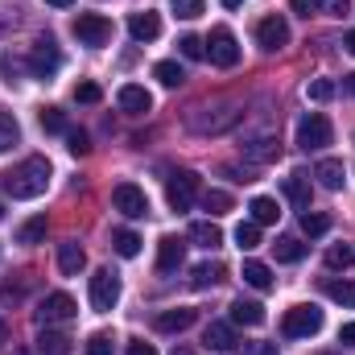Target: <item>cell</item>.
<instances>
[{
  "mask_svg": "<svg viewBox=\"0 0 355 355\" xmlns=\"http://www.w3.org/2000/svg\"><path fill=\"white\" fill-rule=\"evenodd\" d=\"M79 314V306H75V297L71 293H46L42 297V306L33 310V318H37V327H54V322H71Z\"/></svg>",
  "mask_w": 355,
  "mask_h": 355,
  "instance_id": "obj_5",
  "label": "cell"
},
{
  "mask_svg": "<svg viewBox=\"0 0 355 355\" xmlns=\"http://www.w3.org/2000/svg\"><path fill=\"white\" fill-rule=\"evenodd\" d=\"M71 29H75V37H79L83 46H91V50H99V46L112 42V21L99 17V12H79Z\"/></svg>",
  "mask_w": 355,
  "mask_h": 355,
  "instance_id": "obj_6",
  "label": "cell"
},
{
  "mask_svg": "<svg viewBox=\"0 0 355 355\" xmlns=\"http://www.w3.org/2000/svg\"><path fill=\"white\" fill-rule=\"evenodd\" d=\"M58 67H62V54H58L54 37H42V42L33 46V54H29V71H33L37 79H50Z\"/></svg>",
  "mask_w": 355,
  "mask_h": 355,
  "instance_id": "obj_11",
  "label": "cell"
},
{
  "mask_svg": "<svg viewBox=\"0 0 355 355\" xmlns=\"http://www.w3.org/2000/svg\"><path fill=\"white\" fill-rule=\"evenodd\" d=\"M232 322H236V327H261V322H265V306L236 297V302H232Z\"/></svg>",
  "mask_w": 355,
  "mask_h": 355,
  "instance_id": "obj_20",
  "label": "cell"
},
{
  "mask_svg": "<svg viewBox=\"0 0 355 355\" xmlns=\"http://www.w3.org/2000/svg\"><path fill=\"white\" fill-rule=\"evenodd\" d=\"M12 355H33V352H29V347H21V352H12ZM37 355H42V352H37Z\"/></svg>",
  "mask_w": 355,
  "mask_h": 355,
  "instance_id": "obj_55",
  "label": "cell"
},
{
  "mask_svg": "<svg viewBox=\"0 0 355 355\" xmlns=\"http://www.w3.org/2000/svg\"><path fill=\"white\" fill-rule=\"evenodd\" d=\"M17 141H21V128H17V120H12L8 112H0V153H4V149H12Z\"/></svg>",
  "mask_w": 355,
  "mask_h": 355,
  "instance_id": "obj_34",
  "label": "cell"
},
{
  "mask_svg": "<svg viewBox=\"0 0 355 355\" xmlns=\"http://www.w3.org/2000/svg\"><path fill=\"white\" fill-rule=\"evenodd\" d=\"M202 343H207L211 352H223V355L240 347V339H236V331H232L227 322H211V327H207V335H202Z\"/></svg>",
  "mask_w": 355,
  "mask_h": 355,
  "instance_id": "obj_16",
  "label": "cell"
},
{
  "mask_svg": "<svg viewBox=\"0 0 355 355\" xmlns=\"http://www.w3.org/2000/svg\"><path fill=\"white\" fill-rule=\"evenodd\" d=\"M178 46H182V54H186V58H207V46H202V37H194V33H186Z\"/></svg>",
  "mask_w": 355,
  "mask_h": 355,
  "instance_id": "obj_41",
  "label": "cell"
},
{
  "mask_svg": "<svg viewBox=\"0 0 355 355\" xmlns=\"http://www.w3.org/2000/svg\"><path fill=\"white\" fill-rule=\"evenodd\" d=\"M153 79H157L162 87H182V83H186V71L178 67L174 58H166V62H157V67H153Z\"/></svg>",
  "mask_w": 355,
  "mask_h": 355,
  "instance_id": "obj_28",
  "label": "cell"
},
{
  "mask_svg": "<svg viewBox=\"0 0 355 355\" xmlns=\"http://www.w3.org/2000/svg\"><path fill=\"white\" fill-rule=\"evenodd\" d=\"M194 194H198V174L178 170V174L166 178V198H170V207H174V211H190Z\"/></svg>",
  "mask_w": 355,
  "mask_h": 355,
  "instance_id": "obj_9",
  "label": "cell"
},
{
  "mask_svg": "<svg viewBox=\"0 0 355 355\" xmlns=\"http://www.w3.org/2000/svg\"><path fill=\"white\" fill-rule=\"evenodd\" d=\"M322 331V310L318 306H289L281 318V335L285 339H310Z\"/></svg>",
  "mask_w": 355,
  "mask_h": 355,
  "instance_id": "obj_2",
  "label": "cell"
},
{
  "mask_svg": "<svg viewBox=\"0 0 355 355\" xmlns=\"http://www.w3.org/2000/svg\"><path fill=\"white\" fill-rule=\"evenodd\" d=\"M257 42H261L265 50H285V46H289V21H285L281 12L261 17V25H257Z\"/></svg>",
  "mask_w": 355,
  "mask_h": 355,
  "instance_id": "obj_10",
  "label": "cell"
},
{
  "mask_svg": "<svg viewBox=\"0 0 355 355\" xmlns=\"http://www.w3.org/2000/svg\"><path fill=\"white\" fill-rule=\"evenodd\" d=\"M46 227H50V223H46V215H33V219H25V223H21L17 240H21V244H42V240H46Z\"/></svg>",
  "mask_w": 355,
  "mask_h": 355,
  "instance_id": "obj_30",
  "label": "cell"
},
{
  "mask_svg": "<svg viewBox=\"0 0 355 355\" xmlns=\"http://www.w3.org/2000/svg\"><path fill=\"white\" fill-rule=\"evenodd\" d=\"M67 149H71V157H87L91 153L87 132H83V128H79V132H67Z\"/></svg>",
  "mask_w": 355,
  "mask_h": 355,
  "instance_id": "obj_39",
  "label": "cell"
},
{
  "mask_svg": "<svg viewBox=\"0 0 355 355\" xmlns=\"http://www.w3.org/2000/svg\"><path fill=\"white\" fill-rule=\"evenodd\" d=\"M322 293L331 297V302H339V306H355V281H339V277H322Z\"/></svg>",
  "mask_w": 355,
  "mask_h": 355,
  "instance_id": "obj_23",
  "label": "cell"
},
{
  "mask_svg": "<svg viewBox=\"0 0 355 355\" xmlns=\"http://www.w3.org/2000/svg\"><path fill=\"white\" fill-rule=\"evenodd\" d=\"M87 355H116V347H112V335H107V331L91 335V339H87Z\"/></svg>",
  "mask_w": 355,
  "mask_h": 355,
  "instance_id": "obj_40",
  "label": "cell"
},
{
  "mask_svg": "<svg viewBox=\"0 0 355 355\" xmlns=\"http://www.w3.org/2000/svg\"><path fill=\"white\" fill-rule=\"evenodd\" d=\"M331 137H335V128H331V120L322 112H310V116L297 120V145L302 149H327Z\"/></svg>",
  "mask_w": 355,
  "mask_h": 355,
  "instance_id": "obj_4",
  "label": "cell"
},
{
  "mask_svg": "<svg viewBox=\"0 0 355 355\" xmlns=\"http://www.w3.org/2000/svg\"><path fill=\"white\" fill-rule=\"evenodd\" d=\"M219 4H223V8H240L244 0H219Z\"/></svg>",
  "mask_w": 355,
  "mask_h": 355,
  "instance_id": "obj_52",
  "label": "cell"
},
{
  "mask_svg": "<svg viewBox=\"0 0 355 355\" xmlns=\"http://www.w3.org/2000/svg\"><path fill=\"white\" fill-rule=\"evenodd\" d=\"M37 352L42 355H71V339L58 335V331H50V327H42V335H37Z\"/></svg>",
  "mask_w": 355,
  "mask_h": 355,
  "instance_id": "obj_26",
  "label": "cell"
},
{
  "mask_svg": "<svg viewBox=\"0 0 355 355\" xmlns=\"http://www.w3.org/2000/svg\"><path fill=\"white\" fill-rule=\"evenodd\" d=\"M244 153H248V162H277L281 157V141L277 137H257V141L244 145Z\"/></svg>",
  "mask_w": 355,
  "mask_h": 355,
  "instance_id": "obj_22",
  "label": "cell"
},
{
  "mask_svg": "<svg viewBox=\"0 0 355 355\" xmlns=\"http://www.w3.org/2000/svg\"><path fill=\"white\" fill-rule=\"evenodd\" d=\"M50 162L46 157H25L21 166H12L8 174H4V194L8 198H37V194H46V186H50Z\"/></svg>",
  "mask_w": 355,
  "mask_h": 355,
  "instance_id": "obj_1",
  "label": "cell"
},
{
  "mask_svg": "<svg viewBox=\"0 0 355 355\" xmlns=\"http://www.w3.org/2000/svg\"><path fill=\"white\" fill-rule=\"evenodd\" d=\"M182 261H186V244H182L178 236H162V240H157V268H162V272H174Z\"/></svg>",
  "mask_w": 355,
  "mask_h": 355,
  "instance_id": "obj_15",
  "label": "cell"
},
{
  "mask_svg": "<svg viewBox=\"0 0 355 355\" xmlns=\"http://www.w3.org/2000/svg\"><path fill=\"white\" fill-rule=\"evenodd\" d=\"M128 355H157V347L145 343V339H132V343H128Z\"/></svg>",
  "mask_w": 355,
  "mask_h": 355,
  "instance_id": "obj_46",
  "label": "cell"
},
{
  "mask_svg": "<svg viewBox=\"0 0 355 355\" xmlns=\"http://www.w3.org/2000/svg\"><path fill=\"white\" fill-rule=\"evenodd\" d=\"M343 50H347V54H355V29L347 33V37H343Z\"/></svg>",
  "mask_w": 355,
  "mask_h": 355,
  "instance_id": "obj_51",
  "label": "cell"
},
{
  "mask_svg": "<svg viewBox=\"0 0 355 355\" xmlns=\"http://www.w3.org/2000/svg\"><path fill=\"white\" fill-rule=\"evenodd\" d=\"M174 355H194V352H190V347H174Z\"/></svg>",
  "mask_w": 355,
  "mask_h": 355,
  "instance_id": "obj_54",
  "label": "cell"
},
{
  "mask_svg": "<svg viewBox=\"0 0 355 355\" xmlns=\"http://www.w3.org/2000/svg\"><path fill=\"white\" fill-rule=\"evenodd\" d=\"M202 46H207V58H211L215 67H223V71H232V67L240 62V46H236V33H232L227 25H215Z\"/></svg>",
  "mask_w": 355,
  "mask_h": 355,
  "instance_id": "obj_3",
  "label": "cell"
},
{
  "mask_svg": "<svg viewBox=\"0 0 355 355\" xmlns=\"http://www.w3.org/2000/svg\"><path fill=\"white\" fill-rule=\"evenodd\" d=\"M236 244H240L244 252H252V248L261 244V223H252V219L240 223V227H236Z\"/></svg>",
  "mask_w": 355,
  "mask_h": 355,
  "instance_id": "obj_33",
  "label": "cell"
},
{
  "mask_svg": "<svg viewBox=\"0 0 355 355\" xmlns=\"http://www.w3.org/2000/svg\"><path fill=\"white\" fill-rule=\"evenodd\" d=\"M128 33H132V42H157L162 37V17L157 12H132L128 17Z\"/></svg>",
  "mask_w": 355,
  "mask_h": 355,
  "instance_id": "obj_12",
  "label": "cell"
},
{
  "mask_svg": "<svg viewBox=\"0 0 355 355\" xmlns=\"http://www.w3.org/2000/svg\"><path fill=\"white\" fill-rule=\"evenodd\" d=\"M116 302H120V277L112 268H99L91 277V306L99 314H107V310H116Z\"/></svg>",
  "mask_w": 355,
  "mask_h": 355,
  "instance_id": "obj_7",
  "label": "cell"
},
{
  "mask_svg": "<svg viewBox=\"0 0 355 355\" xmlns=\"http://www.w3.org/2000/svg\"><path fill=\"white\" fill-rule=\"evenodd\" d=\"M281 190H285V198H289L297 211H310V174H306V170H293V174L281 182Z\"/></svg>",
  "mask_w": 355,
  "mask_h": 355,
  "instance_id": "obj_13",
  "label": "cell"
},
{
  "mask_svg": "<svg viewBox=\"0 0 355 355\" xmlns=\"http://www.w3.org/2000/svg\"><path fill=\"white\" fill-rule=\"evenodd\" d=\"M0 215H4V202H0Z\"/></svg>",
  "mask_w": 355,
  "mask_h": 355,
  "instance_id": "obj_56",
  "label": "cell"
},
{
  "mask_svg": "<svg viewBox=\"0 0 355 355\" xmlns=\"http://www.w3.org/2000/svg\"><path fill=\"white\" fill-rule=\"evenodd\" d=\"M190 240H194L198 248L215 252V248L223 244V232H219V223H211V219H198V223H190Z\"/></svg>",
  "mask_w": 355,
  "mask_h": 355,
  "instance_id": "obj_19",
  "label": "cell"
},
{
  "mask_svg": "<svg viewBox=\"0 0 355 355\" xmlns=\"http://www.w3.org/2000/svg\"><path fill=\"white\" fill-rule=\"evenodd\" d=\"M112 248H116L124 261H132V257H141V236L128 232V227H116V232H112Z\"/></svg>",
  "mask_w": 355,
  "mask_h": 355,
  "instance_id": "obj_25",
  "label": "cell"
},
{
  "mask_svg": "<svg viewBox=\"0 0 355 355\" xmlns=\"http://www.w3.org/2000/svg\"><path fill=\"white\" fill-rule=\"evenodd\" d=\"M248 211H252V223H261V227H265V223H277V215H281V211H277V198H265V194L252 198Z\"/></svg>",
  "mask_w": 355,
  "mask_h": 355,
  "instance_id": "obj_31",
  "label": "cell"
},
{
  "mask_svg": "<svg viewBox=\"0 0 355 355\" xmlns=\"http://www.w3.org/2000/svg\"><path fill=\"white\" fill-rule=\"evenodd\" d=\"M355 265V244H331L327 248V268H352Z\"/></svg>",
  "mask_w": 355,
  "mask_h": 355,
  "instance_id": "obj_32",
  "label": "cell"
},
{
  "mask_svg": "<svg viewBox=\"0 0 355 355\" xmlns=\"http://www.w3.org/2000/svg\"><path fill=\"white\" fill-rule=\"evenodd\" d=\"M112 207H116L120 215H128V219H145V215H149V198H145V190L132 186V182H120V186L112 190Z\"/></svg>",
  "mask_w": 355,
  "mask_h": 355,
  "instance_id": "obj_8",
  "label": "cell"
},
{
  "mask_svg": "<svg viewBox=\"0 0 355 355\" xmlns=\"http://www.w3.org/2000/svg\"><path fill=\"white\" fill-rule=\"evenodd\" d=\"M87 265V252L79 248V240H67V244H58V268L67 272V277H79Z\"/></svg>",
  "mask_w": 355,
  "mask_h": 355,
  "instance_id": "obj_18",
  "label": "cell"
},
{
  "mask_svg": "<svg viewBox=\"0 0 355 355\" xmlns=\"http://www.w3.org/2000/svg\"><path fill=\"white\" fill-rule=\"evenodd\" d=\"M240 277H244L252 289H261V293L272 289V268H268L265 261H244V272H240Z\"/></svg>",
  "mask_w": 355,
  "mask_h": 355,
  "instance_id": "obj_24",
  "label": "cell"
},
{
  "mask_svg": "<svg viewBox=\"0 0 355 355\" xmlns=\"http://www.w3.org/2000/svg\"><path fill=\"white\" fill-rule=\"evenodd\" d=\"M116 99H120V107H124L128 116H145V112H153V95H149L145 87H137V83H124Z\"/></svg>",
  "mask_w": 355,
  "mask_h": 355,
  "instance_id": "obj_14",
  "label": "cell"
},
{
  "mask_svg": "<svg viewBox=\"0 0 355 355\" xmlns=\"http://www.w3.org/2000/svg\"><path fill=\"white\" fill-rule=\"evenodd\" d=\"M42 128L46 132H67V112L62 107H42Z\"/></svg>",
  "mask_w": 355,
  "mask_h": 355,
  "instance_id": "obj_36",
  "label": "cell"
},
{
  "mask_svg": "<svg viewBox=\"0 0 355 355\" xmlns=\"http://www.w3.org/2000/svg\"><path fill=\"white\" fill-rule=\"evenodd\" d=\"M0 75H4V83H8V87H12V83H21V79H17V75H21V67H17L8 54L0 58Z\"/></svg>",
  "mask_w": 355,
  "mask_h": 355,
  "instance_id": "obj_45",
  "label": "cell"
},
{
  "mask_svg": "<svg viewBox=\"0 0 355 355\" xmlns=\"http://www.w3.org/2000/svg\"><path fill=\"white\" fill-rule=\"evenodd\" d=\"M194 310L190 306H178V310H162L153 322H157V331H166V335H174V331H186V327H194Z\"/></svg>",
  "mask_w": 355,
  "mask_h": 355,
  "instance_id": "obj_17",
  "label": "cell"
},
{
  "mask_svg": "<svg viewBox=\"0 0 355 355\" xmlns=\"http://www.w3.org/2000/svg\"><path fill=\"white\" fill-rule=\"evenodd\" d=\"M302 232H306V236H327V232H331V219L318 215V211H306V215H302Z\"/></svg>",
  "mask_w": 355,
  "mask_h": 355,
  "instance_id": "obj_35",
  "label": "cell"
},
{
  "mask_svg": "<svg viewBox=\"0 0 355 355\" xmlns=\"http://www.w3.org/2000/svg\"><path fill=\"white\" fill-rule=\"evenodd\" d=\"M327 4H331V12H335V17H343V12H347V4H352V0H327Z\"/></svg>",
  "mask_w": 355,
  "mask_h": 355,
  "instance_id": "obj_49",
  "label": "cell"
},
{
  "mask_svg": "<svg viewBox=\"0 0 355 355\" xmlns=\"http://www.w3.org/2000/svg\"><path fill=\"white\" fill-rule=\"evenodd\" d=\"M339 343H343V347H355V322H343V331H339Z\"/></svg>",
  "mask_w": 355,
  "mask_h": 355,
  "instance_id": "obj_48",
  "label": "cell"
},
{
  "mask_svg": "<svg viewBox=\"0 0 355 355\" xmlns=\"http://www.w3.org/2000/svg\"><path fill=\"white\" fill-rule=\"evenodd\" d=\"M322 4H327V0H289V8H293L297 17H306V21H310L314 12H322Z\"/></svg>",
  "mask_w": 355,
  "mask_h": 355,
  "instance_id": "obj_43",
  "label": "cell"
},
{
  "mask_svg": "<svg viewBox=\"0 0 355 355\" xmlns=\"http://www.w3.org/2000/svg\"><path fill=\"white\" fill-rule=\"evenodd\" d=\"M306 95H310L314 103H327V99L335 95V83H331V79H314V83H306Z\"/></svg>",
  "mask_w": 355,
  "mask_h": 355,
  "instance_id": "obj_38",
  "label": "cell"
},
{
  "mask_svg": "<svg viewBox=\"0 0 355 355\" xmlns=\"http://www.w3.org/2000/svg\"><path fill=\"white\" fill-rule=\"evenodd\" d=\"M215 281H223V265H219V261H207V265H198L190 272V285H194V289H211Z\"/></svg>",
  "mask_w": 355,
  "mask_h": 355,
  "instance_id": "obj_29",
  "label": "cell"
},
{
  "mask_svg": "<svg viewBox=\"0 0 355 355\" xmlns=\"http://www.w3.org/2000/svg\"><path fill=\"white\" fill-rule=\"evenodd\" d=\"M244 355H277V343H248Z\"/></svg>",
  "mask_w": 355,
  "mask_h": 355,
  "instance_id": "obj_47",
  "label": "cell"
},
{
  "mask_svg": "<svg viewBox=\"0 0 355 355\" xmlns=\"http://www.w3.org/2000/svg\"><path fill=\"white\" fill-rule=\"evenodd\" d=\"M314 178H318L327 190H343L347 170H343V162H335V157H322V162H318V170H314Z\"/></svg>",
  "mask_w": 355,
  "mask_h": 355,
  "instance_id": "obj_21",
  "label": "cell"
},
{
  "mask_svg": "<svg viewBox=\"0 0 355 355\" xmlns=\"http://www.w3.org/2000/svg\"><path fill=\"white\" fill-rule=\"evenodd\" d=\"M170 4H174V12L182 21H194V17L202 12V0H170Z\"/></svg>",
  "mask_w": 355,
  "mask_h": 355,
  "instance_id": "obj_42",
  "label": "cell"
},
{
  "mask_svg": "<svg viewBox=\"0 0 355 355\" xmlns=\"http://www.w3.org/2000/svg\"><path fill=\"white\" fill-rule=\"evenodd\" d=\"M46 4H54V8H67V4H71V0H46Z\"/></svg>",
  "mask_w": 355,
  "mask_h": 355,
  "instance_id": "obj_53",
  "label": "cell"
},
{
  "mask_svg": "<svg viewBox=\"0 0 355 355\" xmlns=\"http://www.w3.org/2000/svg\"><path fill=\"white\" fill-rule=\"evenodd\" d=\"M75 99H79V103H99L103 91L95 87V83H79V87H75Z\"/></svg>",
  "mask_w": 355,
  "mask_h": 355,
  "instance_id": "obj_44",
  "label": "cell"
},
{
  "mask_svg": "<svg viewBox=\"0 0 355 355\" xmlns=\"http://www.w3.org/2000/svg\"><path fill=\"white\" fill-rule=\"evenodd\" d=\"M202 207H207L211 215H223V211H232V194H223V190H207V194H202Z\"/></svg>",
  "mask_w": 355,
  "mask_h": 355,
  "instance_id": "obj_37",
  "label": "cell"
},
{
  "mask_svg": "<svg viewBox=\"0 0 355 355\" xmlns=\"http://www.w3.org/2000/svg\"><path fill=\"white\" fill-rule=\"evenodd\" d=\"M343 91H347V95H355V71H352V75H343Z\"/></svg>",
  "mask_w": 355,
  "mask_h": 355,
  "instance_id": "obj_50",
  "label": "cell"
},
{
  "mask_svg": "<svg viewBox=\"0 0 355 355\" xmlns=\"http://www.w3.org/2000/svg\"><path fill=\"white\" fill-rule=\"evenodd\" d=\"M272 252H277V261H281V265H297V261L306 257V244H302V240H293V236H281V240L272 244Z\"/></svg>",
  "mask_w": 355,
  "mask_h": 355,
  "instance_id": "obj_27",
  "label": "cell"
}]
</instances>
